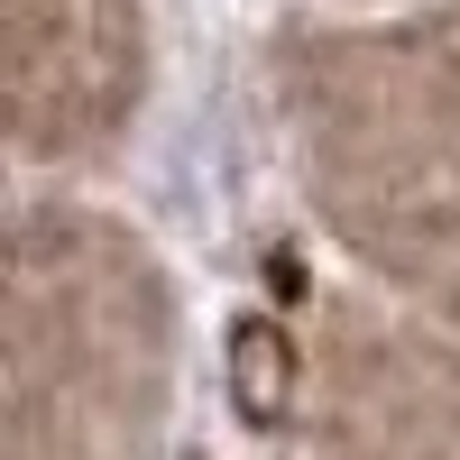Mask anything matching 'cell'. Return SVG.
I'll return each mask as SVG.
<instances>
[{"label":"cell","mask_w":460,"mask_h":460,"mask_svg":"<svg viewBox=\"0 0 460 460\" xmlns=\"http://www.w3.org/2000/svg\"><path fill=\"white\" fill-rule=\"evenodd\" d=\"M286 387H295V350L277 323H240L230 332V396H240L249 424H277L286 414Z\"/></svg>","instance_id":"cell-1"}]
</instances>
